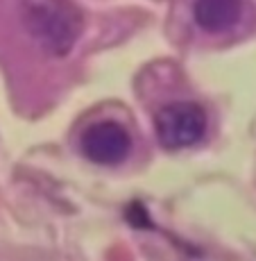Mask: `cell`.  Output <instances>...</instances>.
Here are the masks:
<instances>
[{"mask_svg":"<svg viewBox=\"0 0 256 261\" xmlns=\"http://www.w3.org/2000/svg\"><path fill=\"white\" fill-rule=\"evenodd\" d=\"M243 14V0H195L193 16L204 32H224L234 28Z\"/></svg>","mask_w":256,"mask_h":261,"instance_id":"277c9868","label":"cell"},{"mask_svg":"<svg viewBox=\"0 0 256 261\" xmlns=\"http://www.w3.org/2000/svg\"><path fill=\"white\" fill-rule=\"evenodd\" d=\"M154 129L163 148H190L207 132V114L195 102H170L157 112Z\"/></svg>","mask_w":256,"mask_h":261,"instance_id":"7a4b0ae2","label":"cell"},{"mask_svg":"<svg viewBox=\"0 0 256 261\" xmlns=\"http://www.w3.org/2000/svg\"><path fill=\"white\" fill-rule=\"evenodd\" d=\"M129 145L132 141H129L127 129L113 120L91 125L82 137V152L91 162L102 164V166L120 164L129 154Z\"/></svg>","mask_w":256,"mask_h":261,"instance_id":"3957f363","label":"cell"},{"mask_svg":"<svg viewBox=\"0 0 256 261\" xmlns=\"http://www.w3.org/2000/svg\"><path fill=\"white\" fill-rule=\"evenodd\" d=\"M27 32L50 55H68L84 30V18L70 0H21Z\"/></svg>","mask_w":256,"mask_h":261,"instance_id":"6da1fadb","label":"cell"}]
</instances>
